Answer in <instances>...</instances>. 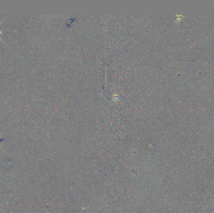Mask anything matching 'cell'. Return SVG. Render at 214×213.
Returning <instances> with one entry per match:
<instances>
[{
	"instance_id": "cell-1",
	"label": "cell",
	"mask_w": 214,
	"mask_h": 213,
	"mask_svg": "<svg viewBox=\"0 0 214 213\" xmlns=\"http://www.w3.org/2000/svg\"><path fill=\"white\" fill-rule=\"evenodd\" d=\"M2 32H3L2 31V30H0V34H2ZM0 40H2V41H3L2 40V38H1V37H0Z\"/></svg>"
},
{
	"instance_id": "cell-2",
	"label": "cell",
	"mask_w": 214,
	"mask_h": 213,
	"mask_svg": "<svg viewBox=\"0 0 214 213\" xmlns=\"http://www.w3.org/2000/svg\"><path fill=\"white\" fill-rule=\"evenodd\" d=\"M3 21H2V22H0V24H2V22H3Z\"/></svg>"
}]
</instances>
